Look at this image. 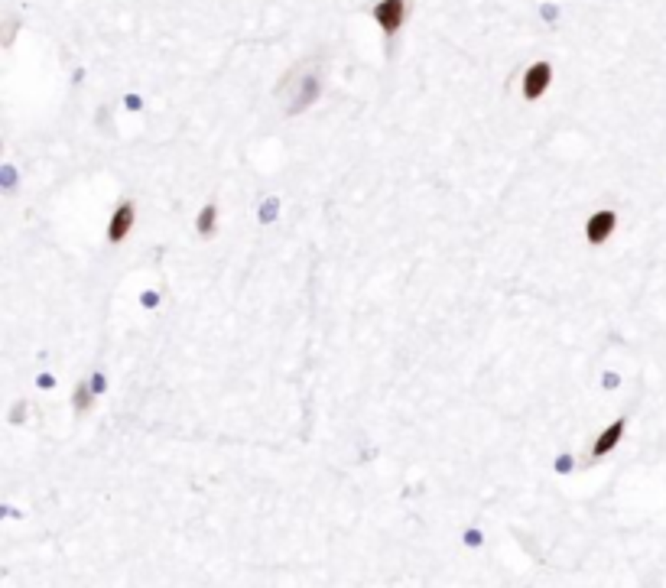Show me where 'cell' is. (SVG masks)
I'll list each match as a JSON object with an SVG mask.
<instances>
[{"label":"cell","mask_w":666,"mask_h":588,"mask_svg":"<svg viewBox=\"0 0 666 588\" xmlns=\"http://www.w3.org/2000/svg\"><path fill=\"white\" fill-rule=\"evenodd\" d=\"M319 94H322V78H319V68H315L313 62L296 65L293 72L283 78V85H279V101H283V111H287L289 118L303 114L306 108H313V104L319 101Z\"/></svg>","instance_id":"1"},{"label":"cell","mask_w":666,"mask_h":588,"mask_svg":"<svg viewBox=\"0 0 666 588\" xmlns=\"http://www.w3.org/2000/svg\"><path fill=\"white\" fill-rule=\"evenodd\" d=\"M371 13L377 20V26L384 30V36H396L406 20V0H377Z\"/></svg>","instance_id":"2"},{"label":"cell","mask_w":666,"mask_h":588,"mask_svg":"<svg viewBox=\"0 0 666 588\" xmlns=\"http://www.w3.org/2000/svg\"><path fill=\"white\" fill-rule=\"evenodd\" d=\"M549 82H553V65L549 62H533L527 72H523V82H520V92L527 101H540L546 94Z\"/></svg>","instance_id":"3"},{"label":"cell","mask_w":666,"mask_h":588,"mask_svg":"<svg viewBox=\"0 0 666 588\" xmlns=\"http://www.w3.org/2000/svg\"><path fill=\"white\" fill-rule=\"evenodd\" d=\"M624 429H627V420L624 416H617V420H611L605 429H601L598 436H595V442H591V462H598V458H605V455H611L617 446H621V439H624Z\"/></svg>","instance_id":"4"},{"label":"cell","mask_w":666,"mask_h":588,"mask_svg":"<svg viewBox=\"0 0 666 588\" xmlns=\"http://www.w3.org/2000/svg\"><path fill=\"white\" fill-rule=\"evenodd\" d=\"M615 231H617V211H611V208L595 211V215H589V221H585V241H589L591 247L605 244Z\"/></svg>","instance_id":"5"},{"label":"cell","mask_w":666,"mask_h":588,"mask_svg":"<svg viewBox=\"0 0 666 588\" xmlns=\"http://www.w3.org/2000/svg\"><path fill=\"white\" fill-rule=\"evenodd\" d=\"M134 221H137L134 202H120L118 208H114V215L108 218V241H111V244H120L124 237H130V231H134Z\"/></svg>","instance_id":"6"},{"label":"cell","mask_w":666,"mask_h":588,"mask_svg":"<svg viewBox=\"0 0 666 588\" xmlns=\"http://www.w3.org/2000/svg\"><path fill=\"white\" fill-rule=\"evenodd\" d=\"M94 406V390L88 380H78L75 390H72V410H75V416H84V413Z\"/></svg>","instance_id":"7"},{"label":"cell","mask_w":666,"mask_h":588,"mask_svg":"<svg viewBox=\"0 0 666 588\" xmlns=\"http://www.w3.org/2000/svg\"><path fill=\"white\" fill-rule=\"evenodd\" d=\"M215 221H218V208H215V205H205V208L199 211V234L208 237L211 231H215Z\"/></svg>","instance_id":"8"},{"label":"cell","mask_w":666,"mask_h":588,"mask_svg":"<svg viewBox=\"0 0 666 588\" xmlns=\"http://www.w3.org/2000/svg\"><path fill=\"white\" fill-rule=\"evenodd\" d=\"M462 539H465V546H468V549H481V546H484V537H481L478 527H468Z\"/></svg>","instance_id":"9"},{"label":"cell","mask_w":666,"mask_h":588,"mask_svg":"<svg viewBox=\"0 0 666 588\" xmlns=\"http://www.w3.org/2000/svg\"><path fill=\"white\" fill-rule=\"evenodd\" d=\"M569 471H575V458L569 452H563L556 458V475H569Z\"/></svg>","instance_id":"10"},{"label":"cell","mask_w":666,"mask_h":588,"mask_svg":"<svg viewBox=\"0 0 666 588\" xmlns=\"http://www.w3.org/2000/svg\"><path fill=\"white\" fill-rule=\"evenodd\" d=\"M104 387H108V380H104V374H101V370H94V377H92V390H94V396H98V394H104Z\"/></svg>","instance_id":"11"}]
</instances>
